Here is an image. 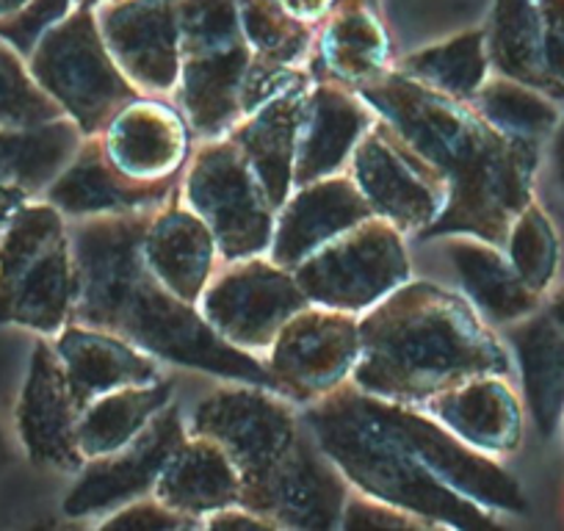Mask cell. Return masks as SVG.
Masks as SVG:
<instances>
[{
	"mask_svg": "<svg viewBox=\"0 0 564 531\" xmlns=\"http://www.w3.org/2000/svg\"><path fill=\"white\" fill-rule=\"evenodd\" d=\"M503 252L512 260L514 272L536 294H545L558 272V236L553 221L536 203H529L509 227Z\"/></svg>",
	"mask_w": 564,
	"mask_h": 531,
	"instance_id": "e575fe53",
	"label": "cell"
},
{
	"mask_svg": "<svg viewBox=\"0 0 564 531\" xmlns=\"http://www.w3.org/2000/svg\"><path fill=\"white\" fill-rule=\"evenodd\" d=\"M542 36V62L564 95V0H536Z\"/></svg>",
	"mask_w": 564,
	"mask_h": 531,
	"instance_id": "f35d334b",
	"label": "cell"
},
{
	"mask_svg": "<svg viewBox=\"0 0 564 531\" xmlns=\"http://www.w3.org/2000/svg\"><path fill=\"white\" fill-rule=\"evenodd\" d=\"M177 175L164 181H135L108 159L100 137H86L78 153L45 188V199L64 216H100L155 210L177 197Z\"/></svg>",
	"mask_w": 564,
	"mask_h": 531,
	"instance_id": "d6986e66",
	"label": "cell"
},
{
	"mask_svg": "<svg viewBox=\"0 0 564 531\" xmlns=\"http://www.w3.org/2000/svg\"><path fill=\"white\" fill-rule=\"evenodd\" d=\"M100 139L111 164L135 181L181 175L192 155V128L181 108L144 95L119 108Z\"/></svg>",
	"mask_w": 564,
	"mask_h": 531,
	"instance_id": "44dd1931",
	"label": "cell"
},
{
	"mask_svg": "<svg viewBox=\"0 0 564 531\" xmlns=\"http://www.w3.org/2000/svg\"><path fill=\"white\" fill-rule=\"evenodd\" d=\"M181 31L177 106L199 139L225 137L258 108V58L241 0H172Z\"/></svg>",
	"mask_w": 564,
	"mask_h": 531,
	"instance_id": "8992f818",
	"label": "cell"
},
{
	"mask_svg": "<svg viewBox=\"0 0 564 531\" xmlns=\"http://www.w3.org/2000/svg\"><path fill=\"white\" fill-rule=\"evenodd\" d=\"M545 311L551 313V318H553V322H556L558 327L564 329V289H558L556 294H551V300H547Z\"/></svg>",
	"mask_w": 564,
	"mask_h": 531,
	"instance_id": "ee69618b",
	"label": "cell"
},
{
	"mask_svg": "<svg viewBox=\"0 0 564 531\" xmlns=\"http://www.w3.org/2000/svg\"><path fill=\"white\" fill-rule=\"evenodd\" d=\"M485 42L490 67L498 75L534 86L553 100L564 102L562 89L553 84L542 62L536 0H496L490 23L485 25Z\"/></svg>",
	"mask_w": 564,
	"mask_h": 531,
	"instance_id": "1f68e13d",
	"label": "cell"
},
{
	"mask_svg": "<svg viewBox=\"0 0 564 531\" xmlns=\"http://www.w3.org/2000/svg\"><path fill=\"white\" fill-rule=\"evenodd\" d=\"M75 302L73 236L51 203H29L0 232V324L58 335Z\"/></svg>",
	"mask_w": 564,
	"mask_h": 531,
	"instance_id": "52a82bcc",
	"label": "cell"
},
{
	"mask_svg": "<svg viewBox=\"0 0 564 531\" xmlns=\"http://www.w3.org/2000/svg\"><path fill=\"white\" fill-rule=\"evenodd\" d=\"M12 448H9L7 435H3V426H0V470H7L12 465Z\"/></svg>",
	"mask_w": 564,
	"mask_h": 531,
	"instance_id": "f6af8a7d",
	"label": "cell"
},
{
	"mask_svg": "<svg viewBox=\"0 0 564 531\" xmlns=\"http://www.w3.org/2000/svg\"><path fill=\"white\" fill-rule=\"evenodd\" d=\"M188 435L177 404H166L135 441L106 457L86 459L78 470V481L62 509L69 518H89L106 514L141 496H150L155 479L164 470L183 437Z\"/></svg>",
	"mask_w": 564,
	"mask_h": 531,
	"instance_id": "9a60e30c",
	"label": "cell"
},
{
	"mask_svg": "<svg viewBox=\"0 0 564 531\" xmlns=\"http://www.w3.org/2000/svg\"><path fill=\"white\" fill-rule=\"evenodd\" d=\"M203 525L205 529H247V531L280 529V525H276L271 518H265V514H260V512H252V509L241 507V503L208 514V518L203 520Z\"/></svg>",
	"mask_w": 564,
	"mask_h": 531,
	"instance_id": "60d3db41",
	"label": "cell"
},
{
	"mask_svg": "<svg viewBox=\"0 0 564 531\" xmlns=\"http://www.w3.org/2000/svg\"><path fill=\"white\" fill-rule=\"evenodd\" d=\"M84 139L69 117L36 128H0V186L25 188L34 197L45 194Z\"/></svg>",
	"mask_w": 564,
	"mask_h": 531,
	"instance_id": "4dcf8cb0",
	"label": "cell"
},
{
	"mask_svg": "<svg viewBox=\"0 0 564 531\" xmlns=\"http://www.w3.org/2000/svg\"><path fill=\"white\" fill-rule=\"evenodd\" d=\"M399 73L415 78L432 89L443 91L457 100H470L479 86L490 78V58H487L485 29L465 31L441 45H430L410 53L395 64Z\"/></svg>",
	"mask_w": 564,
	"mask_h": 531,
	"instance_id": "d6a6232c",
	"label": "cell"
},
{
	"mask_svg": "<svg viewBox=\"0 0 564 531\" xmlns=\"http://www.w3.org/2000/svg\"><path fill=\"white\" fill-rule=\"evenodd\" d=\"M360 357L351 384L388 402L423 404L468 379L509 377L512 357L465 296L406 280L357 316Z\"/></svg>",
	"mask_w": 564,
	"mask_h": 531,
	"instance_id": "277c9868",
	"label": "cell"
},
{
	"mask_svg": "<svg viewBox=\"0 0 564 531\" xmlns=\"http://www.w3.org/2000/svg\"><path fill=\"white\" fill-rule=\"evenodd\" d=\"M316 47L322 69L351 89L371 84L393 67L388 31L379 18V7L371 3L351 7L329 20L318 34Z\"/></svg>",
	"mask_w": 564,
	"mask_h": 531,
	"instance_id": "f1b7e54d",
	"label": "cell"
},
{
	"mask_svg": "<svg viewBox=\"0 0 564 531\" xmlns=\"http://www.w3.org/2000/svg\"><path fill=\"white\" fill-rule=\"evenodd\" d=\"M31 3H34V0H0V23H9V20H14L20 12H25Z\"/></svg>",
	"mask_w": 564,
	"mask_h": 531,
	"instance_id": "7bdbcfd3",
	"label": "cell"
},
{
	"mask_svg": "<svg viewBox=\"0 0 564 531\" xmlns=\"http://www.w3.org/2000/svg\"><path fill=\"white\" fill-rule=\"evenodd\" d=\"M294 278L311 305L357 316L410 280V258L401 232L371 216L302 260Z\"/></svg>",
	"mask_w": 564,
	"mask_h": 531,
	"instance_id": "30bf717a",
	"label": "cell"
},
{
	"mask_svg": "<svg viewBox=\"0 0 564 531\" xmlns=\"http://www.w3.org/2000/svg\"><path fill=\"white\" fill-rule=\"evenodd\" d=\"M349 175L373 214L390 221L401 236H421L448 203V186L441 172L382 117L357 142Z\"/></svg>",
	"mask_w": 564,
	"mask_h": 531,
	"instance_id": "8fae6325",
	"label": "cell"
},
{
	"mask_svg": "<svg viewBox=\"0 0 564 531\" xmlns=\"http://www.w3.org/2000/svg\"><path fill=\"white\" fill-rule=\"evenodd\" d=\"M562 430H564V419H562Z\"/></svg>",
	"mask_w": 564,
	"mask_h": 531,
	"instance_id": "7dc6e473",
	"label": "cell"
},
{
	"mask_svg": "<svg viewBox=\"0 0 564 531\" xmlns=\"http://www.w3.org/2000/svg\"><path fill=\"white\" fill-rule=\"evenodd\" d=\"M357 357L360 322L355 313L307 305L282 324L263 362L276 393L307 404L349 382Z\"/></svg>",
	"mask_w": 564,
	"mask_h": 531,
	"instance_id": "5bb4252c",
	"label": "cell"
},
{
	"mask_svg": "<svg viewBox=\"0 0 564 531\" xmlns=\"http://www.w3.org/2000/svg\"><path fill=\"white\" fill-rule=\"evenodd\" d=\"M311 305L291 269L260 254L232 260L199 296L205 322L238 349L269 351L291 316Z\"/></svg>",
	"mask_w": 564,
	"mask_h": 531,
	"instance_id": "4fadbf2b",
	"label": "cell"
},
{
	"mask_svg": "<svg viewBox=\"0 0 564 531\" xmlns=\"http://www.w3.org/2000/svg\"><path fill=\"white\" fill-rule=\"evenodd\" d=\"M150 214L153 210L84 216L69 227L75 254L69 322L108 329L175 366L276 390L265 362L227 344L197 305L177 300L150 272L141 254Z\"/></svg>",
	"mask_w": 564,
	"mask_h": 531,
	"instance_id": "7a4b0ae2",
	"label": "cell"
},
{
	"mask_svg": "<svg viewBox=\"0 0 564 531\" xmlns=\"http://www.w3.org/2000/svg\"><path fill=\"white\" fill-rule=\"evenodd\" d=\"M141 254L161 285H166L177 300L197 305L216 274L219 249L197 210L188 208L183 199H170L150 214Z\"/></svg>",
	"mask_w": 564,
	"mask_h": 531,
	"instance_id": "603a6c76",
	"label": "cell"
},
{
	"mask_svg": "<svg viewBox=\"0 0 564 531\" xmlns=\"http://www.w3.org/2000/svg\"><path fill=\"white\" fill-rule=\"evenodd\" d=\"M53 346L62 357L69 388H73L80 410L102 393L159 379V368L150 360L148 351H141L139 346L108 333V329L69 322L56 335Z\"/></svg>",
	"mask_w": 564,
	"mask_h": 531,
	"instance_id": "d4e9b609",
	"label": "cell"
},
{
	"mask_svg": "<svg viewBox=\"0 0 564 531\" xmlns=\"http://www.w3.org/2000/svg\"><path fill=\"white\" fill-rule=\"evenodd\" d=\"M468 102L501 133L536 144L551 139L562 119V102L503 75L487 78Z\"/></svg>",
	"mask_w": 564,
	"mask_h": 531,
	"instance_id": "836d02e7",
	"label": "cell"
},
{
	"mask_svg": "<svg viewBox=\"0 0 564 531\" xmlns=\"http://www.w3.org/2000/svg\"><path fill=\"white\" fill-rule=\"evenodd\" d=\"M153 496L188 518H208L241 501V479L214 437L188 432L155 479Z\"/></svg>",
	"mask_w": 564,
	"mask_h": 531,
	"instance_id": "484cf974",
	"label": "cell"
},
{
	"mask_svg": "<svg viewBox=\"0 0 564 531\" xmlns=\"http://www.w3.org/2000/svg\"><path fill=\"white\" fill-rule=\"evenodd\" d=\"M36 84L84 130L100 137L113 113L141 95L102 42L95 7H73L31 47Z\"/></svg>",
	"mask_w": 564,
	"mask_h": 531,
	"instance_id": "ba28073f",
	"label": "cell"
},
{
	"mask_svg": "<svg viewBox=\"0 0 564 531\" xmlns=\"http://www.w3.org/2000/svg\"><path fill=\"white\" fill-rule=\"evenodd\" d=\"M368 404H371L373 415L395 437H401L443 485L457 490L468 501L485 507L487 512H529V498H525L520 481L509 470H503L496 463V457L468 446L463 437L443 426L435 415H430L423 408L388 402V399H379L371 393H368Z\"/></svg>",
	"mask_w": 564,
	"mask_h": 531,
	"instance_id": "7c38bea8",
	"label": "cell"
},
{
	"mask_svg": "<svg viewBox=\"0 0 564 531\" xmlns=\"http://www.w3.org/2000/svg\"><path fill=\"white\" fill-rule=\"evenodd\" d=\"M183 203L210 227L219 258L227 263L254 258L271 247L276 210L241 148L227 133L203 139L188 155Z\"/></svg>",
	"mask_w": 564,
	"mask_h": 531,
	"instance_id": "9c48e42d",
	"label": "cell"
},
{
	"mask_svg": "<svg viewBox=\"0 0 564 531\" xmlns=\"http://www.w3.org/2000/svg\"><path fill=\"white\" fill-rule=\"evenodd\" d=\"M282 399L260 384H227L197 404L188 432L225 448L241 479V507L280 529H340L349 481Z\"/></svg>",
	"mask_w": 564,
	"mask_h": 531,
	"instance_id": "3957f363",
	"label": "cell"
},
{
	"mask_svg": "<svg viewBox=\"0 0 564 531\" xmlns=\"http://www.w3.org/2000/svg\"><path fill=\"white\" fill-rule=\"evenodd\" d=\"M446 252L465 300L490 327H509L542 307V294L523 283L503 247L474 236H454Z\"/></svg>",
	"mask_w": 564,
	"mask_h": 531,
	"instance_id": "4316f807",
	"label": "cell"
},
{
	"mask_svg": "<svg viewBox=\"0 0 564 531\" xmlns=\"http://www.w3.org/2000/svg\"><path fill=\"white\" fill-rule=\"evenodd\" d=\"M351 490L415 512L437 529H496V512L443 485L417 454L373 415L368 393L344 382L300 415Z\"/></svg>",
	"mask_w": 564,
	"mask_h": 531,
	"instance_id": "5b68a950",
	"label": "cell"
},
{
	"mask_svg": "<svg viewBox=\"0 0 564 531\" xmlns=\"http://www.w3.org/2000/svg\"><path fill=\"white\" fill-rule=\"evenodd\" d=\"M203 520L199 518H188V514L177 512V509L166 507L164 501L150 492V496H141L135 501L124 503V507L113 509L108 518H102L100 529H161V531H172V529H199Z\"/></svg>",
	"mask_w": 564,
	"mask_h": 531,
	"instance_id": "74e56055",
	"label": "cell"
},
{
	"mask_svg": "<svg viewBox=\"0 0 564 531\" xmlns=\"http://www.w3.org/2000/svg\"><path fill=\"white\" fill-rule=\"evenodd\" d=\"M95 18L108 53L141 95L177 89L181 31L172 0H102Z\"/></svg>",
	"mask_w": 564,
	"mask_h": 531,
	"instance_id": "2e32d148",
	"label": "cell"
},
{
	"mask_svg": "<svg viewBox=\"0 0 564 531\" xmlns=\"http://www.w3.org/2000/svg\"><path fill=\"white\" fill-rule=\"evenodd\" d=\"M172 393L175 388L170 382L155 379L148 384H128V388L97 395L95 402L80 410V454L86 459H97L128 446L166 404H172Z\"/></svg>",
	"mask_w": 564,
	"mask_h": 531,
	"instance_id": "f546056e",
	"label": "cell"
},
{
	"mask_svg": "<svg viewBox=\"0 0 564 531\" xmlns=\"http://www.w3.org/2000/svg\"><path fill=\"white\" fill-rule=\"evenodd\" d=\"M507 335L531 421L542 437H553L564 419V329L540 307L509 324Z\"/></svg>",
	"mask_w": 564,
	"mask_h": 531,
	"instance_id": "83f0119b",
	"label": "cell"
},
{
	"mask_svg": "<svg viewBox=\"0 0 564 531\" xmlns=\"http://www.w3.org/2000/svg\"><path fill=\"white\" fill-rule=\"evenodd\" d=\"M373 208L351 175H329L294 188L274 219L269 254L282 269L294 272L316 249L344 236L360 221L371 219Z\"/></svg>",
	"mask_w": 564,
	"mask_h": 531,
	"instance_id": "ffe728a7",
	"label": "cell"
},
{
	"mask_svg": "<svg viewBox=\"0 0 564 531\" xmlns=\"http://www.w3.org/2000/svg\"><path fill=\"white\" fill-rule=\"evenodd\" d=\"M67 117L36 84L23 53L0 36V128H36Z\"/></svg>",
	"mask_w": 564,
	"mask_h": 531,
	"instance_id": "d590c367",
	"label": "cell"
},
{
	"mask_svg": "<svg viewBox=\"0 0 564 531\" xmlns=\"http://www.w3.org/2000/svg\"><path fill=\"white\" fill-rule=\"evenodd\" d=\"M357 95L446 181V208L417 238L474 236L503 247L514 216L534 203L542 144L507 137L468 100L443 95L395 67Z\"/></svg>",
	"mask_w": 564,
	"mask_h": 531,
	"instance_id": "6da1fadb",
	"label": "cell"
},
{
	"mask_svg": "<svg viewBox=\"0 0 564 531\" xmlns=\"http://www.w3.org/2000/svg\"><path fill=\"white\" fill-rule=\"evenodd\" d=\"M311 84L313 73L300 69L291 84L274 91L269 100L260 102L254 111H249L227 130V137L241 148L243 159L258 175L274 210H280L294 192L296 133H300L302 106H305Z\"/></svg>",
	"mask_w": 564,
	"mask_h": 531,
	"instance_id": "7402d4cb",
	"label": "cell"
},
{
	"mask_svg": "<svg viewBox=\"0 0 564 531\" xmlns=\"http://www.w3.org/2000/svg\"><path fill=\"white\" fill-rule=\"evenodd\" d=\"M423 410L435 415L443 426L463 437L468 446L503 457L518 452L523 437V408L507 377L468 379L452 390H443L423 404Z\"/></svg>",
	"mask_w": 564,
	"mask_h": 531,
	"instance_id": "cb8c5ba5",
	"label": "cell"
},
{
	"mask_svg": "<svg viewBox=\"0 0 564 531\" xmlns=\"http://www.w3.org/2000/svg\"><path fill=\"white\" fill-rule=\"evenodd\" d=\"M377 117L379 113L357 95V89L329 75H313L296 133L294 188L340 175L349 166L357 142L366 137Z\"/></svg>",
	"mask_w": 564,
	"mask_h": 531,
	"instance_id": "ac0fdd59",
	"label": "cell"
},
{
	"mask_svg": "<svg viewBox=\"0 0 564 531\" xmlns=\"http://www.w3.org/2000/svg\"><path fill=\"white\" fill-rule=\"evenodd\" d=\"M551 164H553V177H556L558 188L564 192V111L551 137Z\"/></svg>",
	"mask_w": 564,
	"mask_h": 531,
	"instance_id": "b9f144b4",
	"label": "cell"
},
{
	"mask_svg": "<svg viewBox=\"0 0 564 531\" xmlns=\"http://www.w3.org/2000/svg\"><path fill=\"white\" fill-rule=\"evenodd\" d=\"M340 529L349 531H366V529H388V531H412V529H437L432 520L421 518L415 512L393 507V503L377 501V498L366 496V492L355 490L346 498L344 514H340Z\"/></svg>",
	"mask_w": 564,
	"mask_h": 531,
	"instance_id": "8d00e7d4",
	"label": "cell"
},
{
	"mask_svg": "<svg viewBox=\"0 0 564 531\" xmlns=\"http://www.w3.org/2000/svg\"><path fill=\"white\" fill-rule=\"evenodd\" d=\"M271 7L282 14L285 20H291L300 29L311 31V34H322L324 25L333 18H338L340 12L351 7H362V3H371L377 7V0H269Z\"/></svg>",
	"mask_w": 564,
	"mask_h": 531,
	"instance_id": "ab89813d",
	"label": "cell"
},
{
	"mask_svg": "<svg viewBox=\"0 0 564 531\" xmlns=\"http://www.w3.org/2000/svg\"><path fill=\"white\" fill-rule=\"evenodd\" d=\"M102 0H75V7H100Z\"/></svg>",
	"mask_w": 564,
	"mask_h": 531,
	"instance_id": "bcb514c9",
	"label": "cell"
},
{
	"mask_svg": "<svg viewBox=\"0 0 564 531\" xmlns=\"http://www.w3.org/2000/svg\"><path fill=\"white\" fill-rule=\"evenodd\" d=\"M80 408L69 388L56 346L40 340L31 355L29 377L18 404V430L34 465L78 474L86 457L78 446Z\"/></svg>",
	"mask_w": 564,
	"mask_h": 531,
	"instance_id": "e0dca14e",
	"label": "cell"
}]
</instances>
